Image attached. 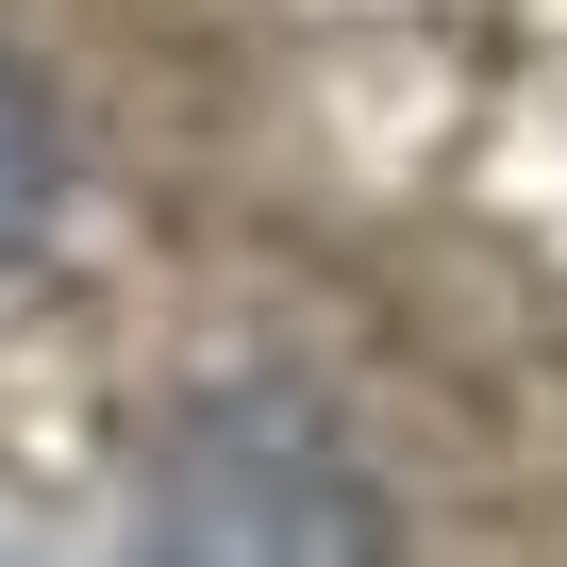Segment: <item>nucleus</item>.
I'll use <instances>...</instances> for the list:
<instances>
[{"mask_svg":"<svg viewBox=\"0 0 567 567\" xmlns=\"http://www.w3.org/2000/svg\"><path fill=\"white\" fill-rule=\"evenodd\" d=\"M51 184H68V151H51V101L0 68V250H18L34 217H51Z\"/></svg>","mask_w":567,"mask_h":567,"instance_id":"2","label":"nucleus"},{"mask_svg":"<svg viewBox=\"0 0 567 567\" xmlns=\"http://www.w3.org/2000/svg\"><path fill=\"white\" fill-rule=\"evenodd\" d=\"M167 567H384V517L351 501V467L284 417H200L167 451Z\"/></svg>","mask_w":567,"mask_h":567,"instance_id":"1","label":"nucleus"}]
</instances>
